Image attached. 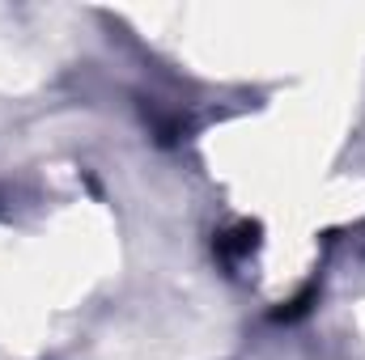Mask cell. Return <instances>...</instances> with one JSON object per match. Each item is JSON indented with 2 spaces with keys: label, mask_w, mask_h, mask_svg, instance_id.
Returning <instances> with one entry per match:
<instances>
[{
  "label": "cell",
  "mask_w": 365,
  "mask_h": 360,
  "mask_svg": "<svg viewBox=\"0 0 365 360\" xmlns=\"http://www.w3.org/2000/svg\"><path fill=\"white\" fill-rule=\"evenodd\" d=\"M255 246H259V225H251V221H242L238 229H230V233H221V238H217V250H221V259H225V263H234V259L251 255Z\"/></svg>",
  "instance_id": "1"
}]
</instances>
